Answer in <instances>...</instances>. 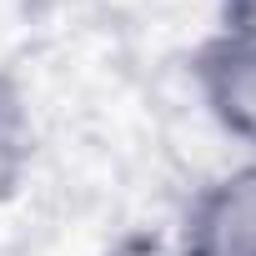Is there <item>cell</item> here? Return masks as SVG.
I'll return each mask as SVG.
<instances>
[{
  "label": "cell",
  "instance_id": "1",
  "mask_svg": "<svg viewBox=\"0 0 256 256\" xmlns=\"http://www.w3.org/2000/svg\"><path fill=\"white\" fill-rule=\"evenodd\" d=\"M191 80L216 131L256 156V36L221 26L191 56Z\"/></svg>",
  "mask_w": 256,
  "mask_h": 256
},
{
  "label": "cell",
  "instance_id": "3",
  "mask_svg": "<svg viewBox=\"0 0 256 256\" xmlns=\"http://www.w3.org/2000/svg\"><path fill=\"white\" fill-rule=\"evenodd\" d=\"M36 161V110L16 70L0 66V206L16 201Z\"/></svg>",
  "mask_w": 256,
  "mask_h": 256
},
{
  "label": "cell",
  "instance_id": "4",
  "mask_svg": "<svg viewBox=\"0 0 256 256\" xmlns=\"http://www.w3.org/2000/svg\"><path fill=\"white\" fill-rule=\"evenodd\" d=\"M106 256H186V251H181L176 236H126V241H116Z\"/></svg>",
  "mask_w": 256,
  "mask_h": 256
},
{
  "label": "cell",
  "instance_id": "5",
  "mask_svg": "<svg viewBox=\"0 0 256 256\" xmlns=\"http://www.w3.org/2000/svg\"><path fill=\"white\" fill-rule=\"evenodd\" d=\"M226 26L256 36V0H226Z\"/></svg>",
  "mask_w": 256,
  "mask_h": 256
},
{
  "label": "cell",
  "instance_id": "2",
  "mask_svg": "<svg viewBox=\"0 0 256 256\" xmlns=\"http://www.w3.org/2000/svg\"><path fill=\"white\" fill-rule=\"evenodd\" d=\"M176 241L186 256H256V156L196 191Z\"/></svg>",
  "mask_w": 256,
  "mask_h": 256
}]
</instances>
